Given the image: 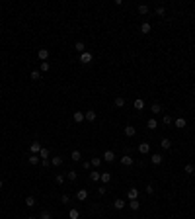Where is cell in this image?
I'll return each instance as SVG.
<instances>
[{
    "label": "cell",
    "mask_w": 195,
    "mask_h": 219,
    "mask_svg": "<svg viewBox=\"0 0 195 219\" xmlns=\"http://www.w3.org/2000/svg\"><path fill=\"white\" fill-rule=\"evenodd\" d=\"M92 53H88V51H84V53H80V57H78V61L80 63H84V65H88V63H92Z\"/></svg>",
    "instance_id": "cell-1"
},
{
    "label": "cell",
    "mask_w": 195,
    "mask_h": 219,
    "mask_svg": "<svg viewBox=\"0 0 195 219\" xmlns=\"http://www.w3.org/2000/svg\"><path fill=\"white\" fill-rule=\"evenodd\" d=\"M29 151H31L33 155H39V151H41V143H39V141H33V143L29 145Z\"/></svg>",
    "instance_id": "cell-2"
},
{
    "label": "cell",
    "mask_w": 195,
    "mask_h": 219,
    "mask_svg": "<svg viewBox=\"0 0 195 219\" xmlns=\"http://www.w3.org/2000/svg\"><path fill=\"white\" fill-rule=\"evenodd\" d=\"M86 198H88V190H84V188H82V190L76 192V200H78V201H86Z\"/></svg>",
    "instance_id": "cell-3"
},
{
    "label": "cell",
    "mask_w": 195,
    "mask_h": 219,
    "mask_svg": "<svg viewBox=\"0 0 195 219\" xmlns=\"http://www.w3.org/2000/svg\"><path fill=\"white\" fill-rule=\"evenodd\" d=\"M37 57L41 59V63H43V61H47V59H49V49H45V47H43V49H39V51H37Z\"/></svg>",
    "instance_id": "cell-4"
},
{
    "label": "cell",
    "mask_w": 195,
    "mask_h": 219,
    "mask_svg": "<svg viewBox=\"0 0 195 219\" xmlns=\"http://www.w3.org/2000/svg\"><path fill=\"white\" fill-rule=\"evenodd\" d=\"M102 160H106V163H113V160H115V155H113V151H106Z\"/></svg>",
    "instance_id": "cell-5"
},
{
    "label": "cell",
    "mask_w": 195,
    "mask_h": 219,
    "mask_svg": "<svg viewBox=\"0 0 195 219\" xmlns=\"http://www.w3.org/2000/svg\"><path fill=\"white\" fill-rule=\"evenodd\" d=\"M150 160H152V164H162L164 157L160 153H156V155H150Z\"/></svg>",
    "instance_id": "cell-6"
},
{
    "label": "cell",
    "mask_w": 195,
    "mask_h": 219,
    "mask_svg": "<svg viewBox=\"0 0 195 219\" xmlns=\"http://www.w3.org/2000/svg\"><path fill=\"white\" fill-rule=\"evenodd\" d=\"M139 153L140 155H148L150 153V145L148 143H140L139 145Z\"/></svg>",
    "instance_id": "cell-7"
},
{
    "label": "cell",
    "mask_w": 195,
    "mask_h": 219,
    "mask_svg": "<svg viewBox=\"0 0 195 219\" xmlns=\"http://www.w3.org/2000/svg\"><path fill=\"white\" fill-rule=\"evenodd\" d=\"M133 163H135V160H133V157H129V155L121 157V164H123V166H131Z\"/></svg>",
    "instance_id": "cell-8"
},
{
    "label": "cell",
    "mask_w": 195,
    "mask_h": 219,
    "mask_svg": "<svg viewBox=\"0 0 195 219\" xmlns=\"http://www.w3.org/2000/svg\"><path fill=\"white\" fill-rule=\"evenodd\" d=\"M127 198H129V201L137 200V198H139V190H137V188H131V190L127 192Z\"/></svg>",
    "instance_id": "cell-9"
},
{
    "label": "cell",
    "mask_w": 195,
    "mask_h": 219,
    "mask_svg": "<svg viewBox=\"0 0 195 219\" xmlns=\"http://www.w3.org/2000/svg\"><path fill=\"white\" fill-rule=\"evenodd\" d=\"M84 119L86 121H96V112H94V110H88V112L84 114Z\"/></svg>",
    "instance_id": "cell-10"
},
{
    "label": "cell",
    "mask_w": 195,
    "mask_h": 219,
    "mask_svg": "<svg viewBox=\"0 0 195 219\" xmlns=\"http://www.w3.org/2000/svg\"><path fill=\"white\" fill-rule=\"evenodd\" d=\"M125 135L127 137H135L137 135V129L133 125H125Z\"/></svg>",
    "instance_id": "cell-11"
},
{
    "label": "cell",
    "mask_w": 195,
    "mask_h": 219,
    "mask_svg": "<svg viewBox=\"0 0 195 219\" xmlns=\"http://www.w3.org/2000/svg\"><path fill=\"white\" fill-rule=\"evenodd\" d=\"M113 106H115V108H123V106H125V98H123V96H117V98L113 100Z\"/></svg>",
    "instance_id": "cell-12"
},
{
    "label": "cell",
    "mask_w": 195,
    "mask_h": 219,
    "mask_svg": "<svg viewBox=\"0 0 195 219\" xmlns=\"http://www.w3.org/2000/svg\"><path fill=\"white\" fill-rule=\"evenodd\" d=\"M146 127H148L150 131H154V129H156V127H158V121L154 119V117H150V119L146 121Z\"/></svg>",
    "instance_id": "cell-13"
},
{
    "label": "cell",
    "mask_w": 195,
    "mask_h": 219,
    "mask_svg": "<svg viewBox=\"0 0 195 219\" xmlns=\"http://www.w3.org/2000/svg\"><path fill=\"white\" fill-rule=\"evenodd\" d=\"M150 112H152V116H158V114H162V106H160V104H152Z\"/></svg>",
    "instance_id": "cell-14"
},
{
    "label": "cell",
    "mask_w": 195,
    "mask_h": 219,
    "mask_svg": "<svg viewBox=\"0 0 195 219\" xmlns=\"http://www.w3.org/2000/svg\"><path fill=\"white\" fill-rule=\"evenodd\" d=\"M160 147H162L164 151L172 149V141H170V139H162V141H160Z\"/></svg>",
    "instance_id": "cell-15"
},
{
    "label": "cell",
    "mask_w": 195,
    "mask_h": 219,
    "mask_svg": "<svg viewBox=\"0 0 195 219\" xmlns=\"http://www.w3.org/2000/svg\"><path fill=\"white\" fill-rule=\"evenodd\" d=\"M70 159L74 160V163H78V160L82 159V153H80L78 149H76V151H72V155H70Z\"/></svg>",
    "instance_id": "cell-16"
},
{
    "label": "cell",
    "mask_w": 195,
    "mask_h": 219,
    "mask_svg": "<svg viewBox=\"0 0 195 219\" xmlns=\"http://www.w3.org/2000/svg\"><path fill=\"white\" fill-rule=\"evenodd\" d=\"M129 207H131L133 211H137V209L140 207V201H139V200H131V201H129Z\"/></svg>",
    "instance_id": "cell-17"
},
{
    "label": "cell",
    "mask_w": 195,
    "mask_h": 219,
    "mask_svg": "<svg viewBox=\"0 0 195 219\" xmlns=\"http://www.w3.org/2000/svg\"><path fill=\"white\" fill-rule=\"evenodd\" d=\"M66 178H68L70 182H74L76 178H78V172H76V170H68V172H66Z\"/></svg>",
    "instance_id": "cell-18"
},
{
    "label": "cell",
    "mask_w": 195,
    "mask_h": 219,
    "mask_svg": "<svg viewBox=\"0 0 195 219\" xmlns=\"http://www.w3.org/2000/svg\"><path fill=\"white\" fill-rule=\"evenodd\" d=\"M74 49H76L78 53H84V51H86V45H84L82 41H76V43H74Z\"/></svg>",
    "instance_id": "cell-19"
},
{
    "label": "cell",
    "mask_w": 195,
    "mask_h": 219,
    "mask_svg": "<svg viewBox=\"0 0 195 219\" xmlns=\"http://www.w3.org/2000/svg\"><path fill=\"white\" fill-rule=\"evenodd\" d=\"M100 178H102V172H98V170H94V172H90V180H92V182H98V180H100Z\"/></svg>",
    "instance_id": "cell-20"
},
{
    "label": "cell",
    "mask_w": 195,
    "mask_h": 219,
    "mask_svg": "<svg viewBox=\"0 0 195 219\" xmlns=\"http://www.w3.org/2000/svg\"><path fill=\"white\" fill-rule=\"evenodd\" d=\"M39 219H53V215H51L49 209H43L41 213H39Z\"/></svg>",
    "instance_id": "cell-21"
},
{
    "label": "cell",
    "mask_w": 195,
    "mask_h": 219,
    "mask_svg": "<svg viewBox=\"0 0 195 219\" xmlns=\"http://www.w3.org/2000/svg\"><path fill=\"white\" fill-rule=\"evenodd\" d=\"M39 159H49V149H45V147H41V151H39Z\"/></svg>",
    "instance_id": "cell-22"
},
{
    "label": "cell",
    "mask_w": 195,
    "mask_h": 219,
    "mask_svg": "<svg viewBox=\"0 0 195 219\" xmlns=\"http://www.w3.org/2000/svg\"><path fill=\"white\" fill-rule=\"evenodd\" d=\"M72 119H74L76 123H80V121H84V114H82V112H74V116H72Z\"/></svg>",
    "instance_id": "cell-23"
},
{
    "label": "cell",
    "mask_w": 195,
    "mask_h": 219,
    "mask_svg": "<svg viewBox=\"0 0 195 219\" xmlns=\"http://www.w3.org/2000/svg\"><path fill=\"white\" fill-rule=\"evenodd\" d=\"M113 205H115V209H123V207H125V200H115L113 201Z\"/></svg>",
    "instance_id": "cell-24"
},
{
    "label": "cell",
    "mask_w": 195,
    "mask_h": 219,
    "mask_svg": "<svg viewBox=\"0 0 195 219\" xmlns=\"http://www.w3.org/2000/svg\"><path fill=\"white\" fill-rule=\"evenodd\" d=\"M51 164H53V166H60V164H63V157H53Z\"/></svg>",
    "instance_id": "cell-25"
},
{
    "label": "cell",
    "mask_w": 195,
    "mask_h": 219,
    "mask_svg": "<svg viewBox=\"0 0 195 219\" xmlns=\"http://www.w3.org/2000/svg\"><path fill=\"white\" fill-rule=\"evenodd\" d=\"M176 127H178V129H183V127H186V119H183V117H178V119H176Z\"/></svg>",
    "instance_id": "cell-26"
},
{
    "label": "cell",
    "mask_w": 195,
    "mask_h": 219,
    "mask_svg": "<svg viewBox=\"0 0 195 219\" xmlns=\"http://www.w3.org/2000/svg\"><path fill=\"white\" fill-rule=\"evenodd\" d=\"M139 14L146 16V14H148V6H146V4H139Z\"/></svg>",
    "instance_id": "cell-27"
},
{
    "label": "cell",
    "mask_w": 195,
    "mask_h": 219,
    "mask_svg": "<svg viewBox=\"0 0 195 219\" xmlns=\"http://www.w3.org/2000/svg\"><path fill=\"white\" fill-rule=\"evenodd\" d=\"M140 31H143V33H150V23H148V22H143V26H140Z\"/></svg>",
    "instance_id": "cell-28"
},
{
    "label": "cell",
    "mask_w": 195,
    "mask_h": 219,
    "mask_svg": "<svg viewBox=\"0 0 195 219\" xmlns=\"http://www.w3.org/2000/svg\"><path fill=\"white\" fill-rule=\"evenodd\" d=\"M100 180H102L103 184H107V182L111 180V174H109V172H102V178H100Z\"/></svg>",
    "instance_id": "cell-29"
},
{
    "label": "cell",
    "mask_w": 195,
    "mask_h": 219,
    "mask_svg": "<svg viewBox=\"0 0 195 219\" xmlns=\"http://www.w3.org/2000/svg\"><path fill=\"white\" fill-rule=\"evenodd\" d=\"M25 205H28V207H33V205H35V198L28 196V198H25Z\"/></svg>",
    "instance_id": "cell-30"
},
{
    "label": "cell",
    "mask_w": 195,
    "mask_h": 219,
    "mask_svg": "<svg viewBox=\"0 0 195 219\" xmlns=\"http://www.w3.org/2000/svg\"><path fill=\"white\" fill-rule=\"evenodd\" d=\"M68 217H70V219H78V217H80L78 209H70V211H68Z\"/></svg>",
    "instance_id": "cell-31"
},
{
    "label": "cell",
    "mask_w": 195,
    "mask_h": 219,
    "mask_svg": "<svg viewBox=\"0 0 195 219\" xmlns=\"http://www.w3.org/2000/svg\"><path fill=\"white\" fill-rule=\"evenodd\" d=\"M39 69H41V73H47V70L51 69V65H49L47 61H43V63H41V67H39Z\"/></svg>",
    "instance_id": "cell-32"
},
{
    "label": "cell",
    "mask_w": 195,
    "mask_h": 219,
    "mask_svg": "<svg viewBox=\"0 0 195 219\" xmlns=\"http://www.w3.org/2000/svg\"><path fill=\"white\" fill-rule=\"evenodd\" d=\"M28 160H29V164H37L39 163V155H31Z\"/></svg>",
    "instance_id": "cell-33"
},
{
    "label": "cell",
    "mask_w": 195,
    "mask_h": 219,
    "mask_svg": "<svg viewBox=\"0 0 195 219\" xmlns=\"http://www.w3.org/2000/svg\"><path fill=\"white\" fill-rule=\"evenodd\" d=\"M31 78L39 80V78H41V70H31Z\"/></svg>",
    "instance_id": "cell-34"
},
{
    "label": "cell",
    "mask_w": 195,
    "mask_h": 219,
    "mask_svg": "<svg viewBox=\"0 0 195 219\" xmlns=\"http://www.w3.org/2000/svg\"><path fill=\"white\" fill-rule=\"evenodd\" d=\"M90 163H92L94 166H98V168H100V164H102V159H100V157H94V159L90 160Z\"/></svg>",
    "instance_id": "cell-35"
},
{
    "label": "cell",
    "mask_w": 195,
    "mask_h": 219,
    "mask_svg": "<svg viewBox=\"0 0 195 219\" xmlns=\"http://www.w3.org/2000/svg\"><path fill=\"white\" fill-rule=\"evenodd\" d=\"M135 108H137V110H143V108H144V102H143V100H135Z\"/></svg>",
    "instance_id": "cell-36"
},
{
    "label": "cell",
    "mask_w": 195,
    "mask_h": 219,
    "mask_svg": "<svg viewBox=\"0 0 195 219\" xmlns=\"http://www.w3.org/2000/svg\"><path fill=\"white\" fill-rule=\"evenodd\" d=\"M172 121H174V119H172L170 116H164V117H162V123H164V125H170Z\"/></svg>",
    "instance_id": "cell-37"
},
{
    "label": "cell",
    "mask_w": 195,
    "mask_h": 219,
    "mask_svg": "<svg viewBox=\"0 0 195 219\" xmlns=\"http://www.w3.org/2000/svg\"><path fill=\"white\" fill-rule=\"evenodd\" d=\"M55 182H57V184L60 186V184L65 182V176H63V174H57V176H55Z\"/></svg>",
    "instance_id": "cell-38"
},
{
    "label": "cell",
    "mask_w": 195,
    "mask_h": 219,
    "mask_svg": "<svg viewBox=\"0 0 195 219\" xmlns=\"http://www.w3.org/2000/svg\"><path fill=\"white\" fill-rule=\"evenodd\" d=\"M193 172H195L193 164H186V174H193Z\"/></svg>",
    "instance_id": "cell-39"
},
{
    "label": "cell",
    "mask_w": 195,
    "mask_h": 219,
    "mask_svg": "<svg viewBox=\"0 0 195 219\" xmlns=\"http://www.w3.org/2000/svg\"><path fill=\"white\" fill-rule=\"evenodd\" d=\"M164 12H166L164 6H158V8H156V16H164Z\"/></svg>",
    "instance_id": "cell-40"
},
{
    "label": "cell",
    "mask_w": 195,
    "mask_h": 219,
    "mask_svg": "<svg viewBox=\"0 0 195 219\" xmlns=\"http://www.w3.org/2000/svg\"><path fill=\"white\" fill-rule=\"evenodd\" d=\"M90 166H92V163H88V160H84V163H82V168H84V170H90Z\"/></svg>",
    "instance_id": "cell-41"
},
{
    "label": "cell",
    "mask_w": 195,
    "mask_h": 219,
    "mask_svg": "<svg viewBox=\"0 0 195 219\" xmlns=\"http://www.w3.org/2000/svg\"><path fill=\"white\" fill-rule=\"evenodd\" d=\"M60 201H63V204H70V198H68V196H66V194H65V196L60 198Z\"/></svg>",
    "instance_id": "cell-42"
},
{
    "label": "cell",
    "mask_w": 195,
    "mask_h": 219,
    "mask_svg": "<svg viewBox=\"0 0 195 219\" xmlns=\"http://www.w3.org/2000/svg\"><path fill=\"white\" fill-rule=\"evenodd\" d=\"M146 194H150V196H152V194H154V186H146Z\"/></svg>",
    "instance_id": "cell-43"
},
{
    "label": "cell",
    "mask_w": 195,
    "mask_h": 219,
    "mask_svg": "<svg viewBox=\"0 0 195 219\" xmlns=\"http://www.w3.org/2000/svg\"><path fill=\"white\" fill-rule=\"evenodd\" d=\"M41 164H43V166H49V164H51V160H49V159H43Z\"/></svg>",
    "instance_id": "cell-44"
},
{
    "label": "cell",
    "mask_w": 195,
    "mask_h": 219,
    "mask_svg": "<svg viewBox=\"0 0 195 219\" xmlns=\"http://www.w3.org/2000/svg\"><path fill=\"white\" fill-rule=\"evenodd\" d=\"M28 219H39V217H33V215H29V217Z\"/></svg>",
    "instance_id": "cell-45"
},
{
    "label": "cell",
    "mask_w": 195,
    "mask_h": 219,
    "mask_svg": "<svg viewBox=\"0 0 195 219\" xmlns=\"http://www.w3.org/2000/svg\"><path fill=\"white\" fill-rule=\"evenodd\" d=\"M2 186H4V182H2V180H0V188H2Z\"/></svg>",
    "instance_id": "cell-46"
}]
</instances>
